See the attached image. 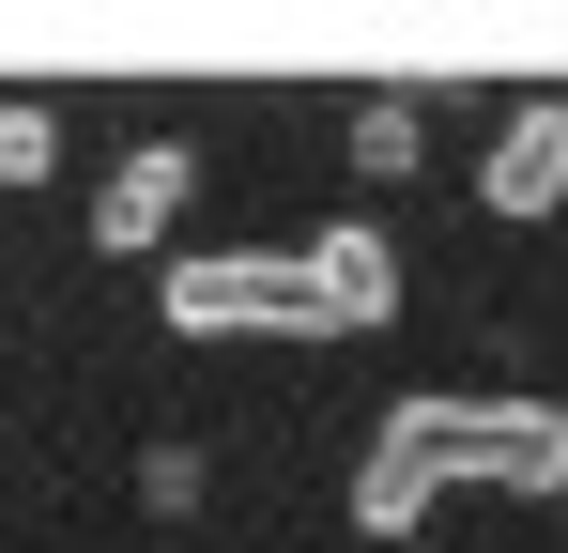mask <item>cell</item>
I'll list each match as a JSON object with an SVG mask.
<instances>
[{"label":"cell","mask_w":568,"mask_h":553,"mask_svg":"<svg viewBox=\"0 0 568 553\" xmlns=\"http://www.w3.org/2000/svg\"><path fill=\"white\" fill-rule=\"evenodd\" d=\"M307 292H323V339H384L415 276L384 247V215H323V231H307Z\"/></svg>","instance_id":"obj_3"},{"label":"cell","mask_w":568,"mask_h":553,"mask_svg":"<svg viewBox=\"0 0 568 553\" xmlns=\"http://www.w3.org/2000/svg\"><path fill=\"white\" fill-rule=\"evenodd\" d=\"M154 323L170 339H323V292H307V247H185L154 276Z\"/></svg>","instance_id":"obj_2"},{"label":"cell","mask_w":568,"mask_h":553,"mask_svg":"<svg viewBox=\"0 0 568 553\" xmlns=\"http://www.w3.org/2000/svg\"><path fill=\"white\" fill-rule=\"evenodd\" d=\"M338 170L354 184H415L430 170V108H415V92H354V108H338Z\"/></svg>","instance_id":"obj_6"},{"label":"cell","mask_w":568,"mask_h":553,"mask_svg":"<svg viewBox=\"0 0 568 553\" xmlns=\"http://www.w3.org/2000/svg\"><path fill=\"white\" fill-rule=\"evenodd\" d=\"M139 507L185 523V507H200V446H139Z\"/></svg>","instance_id":"obj_8"},{"label":"cell","mask_w":568,"mask_h":553,"mask_svg":"<svg viewBox=\"0 0 568 553\" xmlns=\"http://www.w3.org/2000/svg\"><path fill=\"white\" fill-rule=\"evenodd\" d=\"M185 200H200V154H185V139H139V154L93 184V247H108V262H154V247L185 231Z\"/></svg>","instance_id":"obj_5"},{"label":"cell","mask_w":568,"mask_h":553,"mask_svg":"<svg viewBox=\"0 0 568 553\" xmlns=\"http://www.w3.org/2000/svg\"><path fill=\"white\" fill-rule=\"evenodd\" d=\"M446 492H507V507H554L568 492V400H384L369 446H354V539H430Z\"/></svg>","instance_id":"obj_1"},{"label":"cell","mask_w":568,"mask_h":553,"mask_svg":"<svg viewBox=\"0 0 568 553\" xmlns=\"http://www.w3.org/2000/svg\"><path fill=\"white\" fill-rule=\"evenodd\" d=\"M476 215H507V231L568 215V92H538V108L491 123V154H476Z\"/></svg>","instance_id":"obj_4"},{"label":"cell","mask_w":568,"mask_h":553,"mask_svg":"<svg viewBox=\"0 0 568 553\" xmlns=\"http://www.w3.org/2000/svg\"><path fill=\"white\" fill-rule=\"evenodd\" d=\"M0 184H62V108L47 92H0Z\"/></svg>","instance_id":"obj_7"}]
</instances>
